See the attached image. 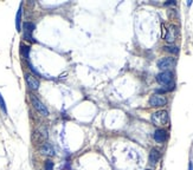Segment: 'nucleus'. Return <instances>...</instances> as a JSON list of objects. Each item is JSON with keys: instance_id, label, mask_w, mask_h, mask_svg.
Listing matches in <instances>:
<instances>
[{"instance_id": "f257e3e1", "label": "nucleus", "mask_w": 193, "mask_h": 170, "mask_svg": "<svg viewBox=\"0 0 193 170\" xmlns=\"http://www.w3.org/2000/svg\"><path fill=\"white\" fill-rule=\"evenodd\" d=\"M150 121L152 123L156 125V127H164L167 125V123L170 121V116H168V112L165 110H159V111L154 112L152 117H150Z\"/></svg>"}, {"instance_id": "f03ea898", "label": "nucleus", "mask_w": 193, "mask_h": 170, "mask_svg": "<svg viewBox=\"0 0 193 170\" xmlns=\"http://www.w3.org/2000/svg\"><path fill=\"white\" fill-rule=\"evenodd\" d=\"M177 64V60L173 57H164L160 60H158V68L162 71H170L171 69H173Z\"/></svg>"}, {"instance_id": "7ed1b4c3", "label": "nucleus", "mask_w": 193, "mask_h": 170, "mask_svg": "<svg viewBox=\"0 0 193 170\" xmlns=\"http://www.w3.org/2000/svg\"><path fill=\"white\" fill-rule=\"evenodd\" d=\"M48 129L45 127L38 128L37 130L33 132V142H36L38 144L45 143V141L48 139Z\"/></svg>"}, {"instance_id": "20e7f679", "label": "nucleus", "mask_w": 193, "mask_h": 170, "mask_svg": "<svg viewBox=\"0 0 193 170\" xmlns=\"http://www.w3.org/2000/svg\"><path fill=\"white\" fill-rule=\"evenodd\" d=\"M31 102H32L33 108L36 109V111H37L39 115H42V116H49L48 108L44 105L43 103L39 101L37 97H34V96H31Z\"/></svg>"}, {"instance_id": "39448f33", "label": "nucleus", "mask_w": 193, "mask_h": 170, "mask_svg": "<svg viewBox=\"0 0 193 170\" xmlns=\"http://www.w3.org/2000/svg\"><path fill=\"white\" fill-rule=\"evenodd\" d=\"M156 80L162 85H170L173 82V73L171 71H162L156 74Z\"/></svg>"}, {"instance_id": "423d86ee", "label": "nucleus", "mask_w": 193, "mask_h": 170, "mask_svg": "<svg viewBox=\"0 0 193 170\" xmlns=\"http://www.w3.org/2000/svg\"><path fill=\"white\" fill-rule=\"evenodd\" d=\"M149 104L153 108H162L167 104V99L162 95H153L149 98Z\"/></svg>"}, {"instance_id": "0eeeda50", "label": "nucleus", "mask_w": 193, "mask_h": 170, "mask_svg": "<svg viewBox=\"0 0 193 170\" xmlns=\"http://www.w3.org/2000/svg\"><path fill=\"white\" fill-rule=\"evenodd\" d=\"M177 34H178V27L175 25H171V26L168 27V30H167V33L164 36V39L167 42L172 44V42L177 39Z\"/></svg>"}, {"instance_id": "6e6552de", "label": "nucleus", "mask_w": 193, "mask_h": 170, "mask_svg": "<svg viewBox=\"0 0 193 170\" xmlns=\"http://www.w3.org/2000/svg\"><path fill=\"white\" fill-rule=\"evenodd\" d=\"M38 151L42 155H44V156H49V157H52V156H55V154H56V152H55V149L52 148V145L50 143H46V142L43 144H40Z\"/></svg>"}, {"instance_id": "1a4fd4ad", "label": "nucleus", "mask_w": 193, "mask_h": 170, "mask_svg": "<svg viewBox=\"0 0 193 170\" xmlns=\"http://www.w3.org/2000/svg\"><path fill=\"white\" fill-rule=\"evenodd\" d=\"M25 80H26L27 86L31 89V90H38L39 88V80L31 73H25Z\"/></svg>"}, {"instance_id": "9d476101", "label": "nucleus", "mask_w": 193, "mask_h": 170, "mask_svg": "<svg viewBox=\"0 0 193 170\" xmlns=\"http://www.w3.org/2000/svg\"><path fill=\"white\" fill-rule=\"evenodd\" d=\"M23 27H24V38H25L26 40H32V32L34 31V28H36L34 24L26 21V22H24Z\"/></svg>"}, {"instance_id": "9b49d317", "label": "nucleus", "mask_w": 193, "mask_h": 170, "mask_svg": "<svg viewBox=\"0 0 193 170\" xmlns=\"http://www.w3.org/2000/svg\"><path fill=\"white\" fill-rule=\"evenodd\" d=\"M167 137H168V133L164 129H158V130H155V132H154V139H155V142H158V143L160 144L165 143Z\"/></svg>"}, {"instance_id": "f8f14e48", "label": "nucleus", "mask_w": 193, "mask_h": 170, "mask_svg": "<svg viewBox=\"0 0 193 170\" xmlns=\"http://www.w3.org/2000/svg\"><path fill=\"white\" fill-rule=\"evenodd\" d=\"M160 151L158 150L156 148H153L150 150L149 152V163L152 165H155L158 162H159V159H160Z\"/></svg>"}, {"instance_id": "ddd939ff", "label": "nucleus", "mask_w": 193, "mask_h": 170, "mask_svg": "<svg viewBox=\"0 0 193 170\" xmlns=\"http://www.w3.org/2000/svg\"><path fill=\"white\" fill-rule=\"evenodd\" d=\"M22 14H23V7L20 6L19 7V10H18V13H17V17H16V27H17V31L20 32V22H22Z\"/></svg>"}, {"instance_id": "4468645a", "label": "nucleus", "mask_w": 193, "mask_h": 170, "mask_svg": "<svg viewBox=\"0 0 193 170\" xmlns=\"http://www.w3.org/2000/svg\"><path fill=\"white\" fill-rule=\"evenodd\" d=\"M164 50L167 51V52L174 53V54H177V53L179 52V48H177V46H172V45H170V46H164Z\"/></svg>"}, {"instance_id": "2eb2a0df", "label": "nucleus", "mask_w": 193, "mask_h": 170, "mask_svg": "<svg viewBox=\"0 0 193 170\" xmlns=\"http://www.w3.org/2000/svg\"><path fill=\"white\" fill-rule=\"evenodd\" d=\"M54 167H55V164L51 159L45 161V164H44V169L45 170H54Z\"/></svg>"}, {"instance_id": "dca6fc26", "label": "nucleus", "mask_w": 193, "mask_h": 170, "mask_svg": "<svg viewBox=\"0 0 193 170\" xmlns=\"http://www.w3.org/2000/svg\"><path fill=\"white\" fill-rule=\"evenodd\" d=\"M0 109L4 111L5 115H7V109H6V104H5V101H4V98H3V96L0 95Z\"/></svg>"}, {"instance_id": "f3484780", "label": "nucleus", "mask_w": 193, "mask_h": 170, "mask_svg": "<svg viewBox=\"0 0 193 170\" xmlns=\"http://www.w3.org/2000/svg\"><path fill=\"white\" fill-rule=\"evenodd\" d=\"M20 48H22L20 52L23 53V56H24L25 58H29V51H30V48H29V46H24V45H22Z\"/></svg>"}, {"instance_id": "a211bd4d", "label": "nucleus", "mask_w": 193, "mask_h": 170, "mask_svg": "<svg viewBox=\"0 0 193 170\" xmlns=\"http://www.w3.org/2000/svg\"><path fill=\"white\" fill-rule=\"evenodd\" d=\"M188 170H193V164H192V162H190V164H188Z\"/></svg>"}, {"instance_id": "6ab92c4d", "label": "nucleus", "mask_w": 193, "mask_h": 170, "mask_svg": "<svg viewBox=\"0 0 193 170\" xmlns=\"http://www.w3.org/2000/svg\"><path fill=\"white\" fill-rule=\"evenodd\" d=\"M146 170H152V169H146Z\"/></svg>"}]
</instances>
